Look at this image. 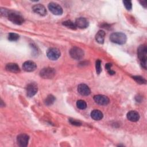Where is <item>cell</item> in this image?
Instances as JSON below:
<instances>
[{"label":"cell","mask_w":147,"mask_h":147,"mask_svg":"<svg viewBox=\"0 0 147 147\" xmlns=\"http://www.w3.org/2000/svg\"><path fill=\"white\" fill-rule=\"evenodd\" d=\"M137 55L142 67L146 69L147 48L145 45H141L139 46V47L137 49Z\"/></svg>","instance_id":"1"},{"label":"cell","mask_w":147,"mask_h":147,"mask_svg":"<svg viewBox=\"0 0 147 147\" xmlns=\"http://www.w3.org/2000/svg\"><path fill=\"white\" fill-rule=\"evenodd\" d=\"M110 40L112 42L122 45L124 44L127 40L126 36L122 32H114L110 36Z\"/></svg>","instance_id":"2"},{"label":"cell","mask_w":147,"mask_h":147,"mask_svg":"<svg viewBox=\"0 0 147 147\" xmlns=\"http://www.w3.org/2000/svg\"><path fill=\"white\" fill-rule=\"evenodd\" d=\"M7 17L11 22L16 25H20L24 22V18L23 17L16 11L9 10Z\"/></svg>","instance_id":"3"},{"label":"cell","mask_w":147,"mask_h":147,"mask_svg":"<svg viewBox=\"0 0 147 147\" xmlns=\"http://www.w3.org/2000/svg\"><path fill=\"white\" fill-rule=\"evenodd\" d=\"M55 74V70L51 67L44 68L40 72V76L44 79H51L54 77Z\"/></svg>","instance_id":"4"},{"label":"cell","mask_w":147,"mask_h":147,"mask_svg":"<svg viewBox=\"0 0 147 147\" xmlns=\"http://www.w3.org/2000/svg\"><path fill=\"white\" fill-rule=\"evenodd\" d=\"M69 55L74 59L80 60L84 56V52L78 47H73L69 51Z\"/></svg>","instance_id":"5"},{"label":"cell","mask_w":147,"mask_h":147,"mask_svg":"<svg viewBox=\"0 0 147 147\" xmlns=\"http://www.w3.org/2000/svg\"><path fill=\"white\" fill-rule=\"evenodd\" d=\"M61 53L59 49L56 48H51L47 52V56L51 60H56L60 56Z\"/></svg>","instance_id":"6"},{"label":"cell","mask_w":147,"mask_h":147,"mask_svg":"<svg viewBox=\"0 0 147 147\" xmlns=\"http://www.w3.org/2000/svg\"><path fill=\"white\" fill-rule=\"evenodd\" d=\"M48 9L49 11L55 15L59 16L63 13L62 7L57 3L55 2H51L48 4Z\"/></svg>","instance_id":"7"},{"label":"cell","mask_w":147,"mask_h":147,"mask_svg":"<svg viewBox=\"0 0 147 147\" xmlns=\"http://www.w3.org/2000/svg\"><path fill=\"white\" fill-rule=\"evenodd\" d=\"M38 90L37 86L34 83H30L28 84L26 87V95L29 97H32L36 95Z\"/></svg>","instance_id":"8"},{"label":"cell","mask_w":147,"mask_h":147,"mask_svg":"<svg viewBox=\"0 0 147 147\" xmlns=\"http://www.w3.org/2000/svg\"><path fill=\"white\" fill-rule=\"evenodd\" d=\"M29 137L26 134H20L17 136V142L18 145L21 147L26 146L28 144Z\"/></svg>","instance_id":"9"},{"label":"cell","mask_w":147,"mask_h":147,"mask_svg":"<svg viewBox=\"0 0 147 147\" xmlns=\"http://www.w3.org/2000/svg\"><path fill=\"white\" fill-rule=\"evenodd\" d=\"M94 100L95 102L100 105L105 106L109 104V99L107 96L103 95H96L94 96Z\"/></svg>","instance_id":"10"},{"label":"cell","mask_w":147,"mask_h":147,"mask_svg":"<svg viewBox=\"0 0 147 147\" xmlns=\"http://www.w3.org/2000/svg\"><path fill=\"white\" fill-rule=\"evenodd\" d=\"M37 68V65L33 61L28 60L25 61L22 64V68L26 72H32Z\"/></svg>","instance_id":"11"},{"label":"cell","mask_w":147,"mask_h":147,"mask_svg":"<svg viewBox=\"0 0 147 147\" xmlns=\"http://www.w3.org/2000/svg\"><path fill=\"white\" fill-rule=\"evenodd\" d=\"M33 11L41 16H44L47 14L46 8L41 4H37L32 7Z\"/></svg>","instance_id":"12"},{"label":"cell","mask_w":147,"mask_h":147,"mask_svg":"<svg viewBox=\"0 0 147 147\" xmlns=\"http://www.w3.org/2000/svg\"><path fill=\"white\" fill-rule=\"evenodd\" d=\"M78 92L83 96H87L90 94L91 90L89 87L85 84H80L78 86Z\"/></svg>","instance_id":"13"},{"label":"cell","mask_w":147,"mask_h":147,"mask_svg":"<svg viewBox=\"0 0 147 147\" xmlns=\"http://www.w3.org/2000/svg\"><path fill=\"white\" fill-rule=\"evenodd\" d=\"M75 25L77 28L80 29H84L87 28L88 26V20L84 17H79L77 18L75 21Z\"/></svg>","instance_id":"14"},{"label":"cell","mask_w":147,"mask_h":147,"mask_svg":"<svg viewBox=\"0 0 147 147\" xmlns=\"http://www.w3.org/2000/svg\"><path fill=\"white\" fill-rule=\"evenodd\" d=\"M126 116L127 118L131 122H137L140 119L139 113L137 111L134 110H131L128 112Z\"/></svg>","instance_id":"15"},{"label":"cell","mask_w":147,"mask_h":147,"mask_svg":"<svg viewBox=\"0 0 147 147\" xmlns=\"http://www.w3.org/2000/svg\"><path fill=\"white\" fill-rule=\"evenodd\" d=\"M5 68L7 71L13 73H18L20 71V67L16 63H8L6 64Z\"/></svg>","instance_id":"16"},{"label":"cell","mask_w":147,"mask_h":147,"mask_svg":"<svg viewBox=\"0 0 147 147\" xmlns=\"http://www.w3.org/2000/svg\"><path fill=\"white\" fill-rule=\"evenodd\" d=\"M103 116V113L99 110H94L91 113V118L95 121H99L102 119Z\"/></svg>","instance_id":"17"},{"label":"cell","mask_w":147,"mask_h":147,"mask_svg":"<svg viewBox=\"0 0 147 147\" xmlns=\"http://www.w3.org/2000/svg\"><path fill=\"white\" fill-rule=\"evenodd\" d=\"M105 34V32L103 30H99L95 35L96 41L99 44H103L104 42Z\"/></svg>","instance_id":"18"},{"label":"cell","mask_w":147,"mask_h":147,"mask_svg":"<svg viewBox=\"0 0 147 147\" xmlns=\"http://www.w3.org/2000/svg\"><path fill=\"white\" fill-rule=\"evenodd\" d=\"M62 24L67 27L68 28L73 29V30H75L76 29V26L75 25V23H74L72 21H71V20H67V21H65L64 22H63Z\"/></svg>","instance_id":"19"},{"label":"cell","mask_w":147,"mask_h":147,"mask_svg":"<svg viewBox=\"0 0 147 147\" xmlns=\"http://www.w3.org/2000/svg\"><path fill=\"white\" fill-rule=\"evenodd\" d=\"M56 99L55 96L52 95H49L45 99V104L47 106L52 105L55 101Z\"/></svg>","instance_id":"20"},{"label":"cell","mask_w":147,"mask_h":147,"mask_svg":"<svg viewBox=\"0 0 147 147\" xmlns=\"http://www.w3.org/2000/svg\"><path fill=\"white\" fill-rule=\"evenodd\" d=\"M76 106L78 109L83 110L86 108L87 104H86V102L83 100H78L76 102Z\"/></svg>","instance_id":"21"},{"label":"cell","mask_w":147,"mask_h":147,"mask_svg":"<svg viewBox=\"0 0 147 147\" xmlns=\"http://www.w3.org/2000/svg\"><path fill=\"white\" fill-rule=\"evenodd\" d=\"M132 78L138 84H142L146 83V80L140 76H133Z\"/></svg>","instance_id":"22"},{"label":"cell","mask_w":147,"mask_h":147,"mask_svg":"<svg viewBox=\"0 0 147 147\" xmlns=\"http://www.w3.org/2000/svg\"><path fill=\"white\" fill-rule=\"evenodd\" d=\"M19 38V35L15 33H10L8 34V40L11 41H15Z\"/></svg>","instance_id":"23"},{"label":"cell","mask_w":147,"mask_h":147,"mask_svg":"<svg viewBox=\"0 0 147 147\" xmlns=\"http://www.w3.org/2000/svg\"><path fill=\"white\" fill-rule=\"evenodd\" d=\"M95 68L96 72L98 74H99L102 71L101 68V61L100 60H97L95 62Z\"/></svg>","instance_id":"24"},{"label":"cell","mask_w":147,"mask_h":147,"mask_svg":"<svg viewBox=\"0 0 147 147\" xmlns=\"http://www.w3.org/2000/svg\"><path fill=\"white\" fill-rule=\"evenodd\" d=\"M123 5L127 10H130L132 8V3L130 1H123Z\"/></svg>","instance_id":"25"},{"label":"cell","mask_w":147,"mask_h":147,"mask_svg":"<svg viewBox=\"0 0 147 147\" xmlns=\"http://www.w3.org/2000/svg\"><path fill=\"white\" fill-rule=\"evenodd\" d=\"M69 122L72 125H75V126H80L82 125V123L79 121H78L76 119H69Z\"/></svg>","instance_id":"26"},{"label":"cell","mask_w":147,"mask_h":147,"mask_svg":"<svg viewBox=\"0 0 147 147\" xmlns=\"http://www.w3.org/2000/svg\"><path fill=\"white\" fill-rule=\"evenodd\" d=\"M111 66H112V65H111V63H107V64H106V65H105V68H106V69L107 71H109V70H110V69H111Z\"/></svg>","instance_id":"27"},{"label":"cell","mask_w":147,"mask_h":147,"mask_svg":"<svg viewBox=\"0 0 147 147\" xmlns=\"http://www.w3.org/2000/svg\"><path fill=\"white\" fill-rule=\"evenodd\" d=\"M140 3L141 4L142 6H143L145 8L146 7V1H140Z\"/></svg>","instance_id":"28"},{"label":"cell","mask_w":147,"mask_h":147,"mask_svg":"<svg viewBox=\"0 0 147 147\" xmlns=\"http://www.w3.org/2000/svg\"><path fill=\"white\" fill-rule=\"evenodd\" d=\"M108 71V73H109L110 75H114V74H115V72H114V71L111 70V69L109 70V71Z\"/></svg>","instance_id":"29"}]
</instances>
